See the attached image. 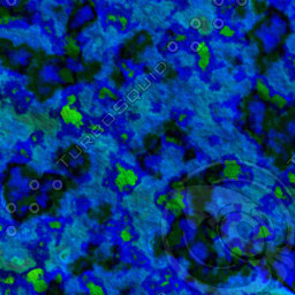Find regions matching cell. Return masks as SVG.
<instances>
[{"label": "cell", "mask_w": 295, "mask_h": 295, "mask_svg": "<svg viewBox=\"0 0 295 295\" xmlns=\"http://www.w3.org/2000/svg\"><path fill=\"white\" fill-rule=\"evenodd\" d=\"M241 174V167L239 165H227L225 166L224 171H222V175L225 178H232V179H236V177H239Z\"/></svg>", "instance_id": "6da1fadb"}, {"label": "cell", "mask_w": 295, "mask_h": 295, "mask_svg": "<svg viewBox=\"0 0 295 295\" xmlns=\"http://www.w3.org/2000/svg\"><path fill=\"white\" fill-rule=\"evenodd\" d=\"M44 276V270L42 268H34L27 273V281L28 283H36L37 280L42 279Z\"/></svg>", "instance_id": "7a4b0ae2"}, {"label": "cell", "mask_w": 295, "mask_h": 295, "mask_svg": "<svg viewBox=\"0 0 295 295\" xmlns=\"http://www.w3.org/2000/svg\"><path fill=\"white\" fill-rule=\"evenodd\" d=\"M66 45H65V51L66 53H68L69 55H75V54H79L80 53V47L76 45L75 40L72 38V37H66Z\"/></svg>", "instance_id": "3957f363"}, {"label": "cell", "mask_w": 295, "mask_h": 295, "mask_svg": "<svg viewBox=\"0 0 295 295\" xmlns=\"http://www.w3.org/2000/svg\"><path fill=\"white\" fill-rule=\"evenodd\" d=\"M256 89H257V91H258L261 98L264 99V100H270V91H269L268 87H266L264 83H262V80H261V79L257 80Z\"/></svg>", "instance_id": "277c9868"}, {"label": "cell", "mask_w": 295, "mask_h": 295, "mask_svg": "<svg viewBox=\"0 0 295 295\" xmlns=\"http://www.w3.org/2000/svg\"><path fill=\"white\" fill-rule=\"evenodd\" d=\"M86 288L89 291L90 295H105L104 294L103 288H101V286L96 285V284L92 283V281H88V283L86 284Z\"/></svg>", "instance_id": "5b68a950"}, {"label": "cell", "mask_w": 295, "mask_h": 295, "mask_svg": "<svg viewBox=\"0 0 295 295\" xmlns=\"http://www.w3.org/2000/svg\"><path fill=\"white\" fill-rule=\"evenodd\" d=\"M47 283L44 280V279H39V280H37L36 283H34L32 284V288H34V291L37 293V294H42V293H44L46 290H47Z\"/></svg>", "instance_id": "8992f818"}, {"label": "cell", "mask_w": 295, "mask_h": 295, "mask_svg": "<svg viewBox=\"0 0 295 295\" xmlns=\"http://www.w3.org/2000/svg\"><path fill=\"white\" fill-rule=\"evenodd\" d=\"M72 106H69V105H65L62 108H61V111H60V115H61V118H62V120H64V122L65 123H72V121H70V112H72Z\"/></svg>", "instance_id": "52a82bcc"}, {"label": "cell", "mask_w": 295, "mask_h": 295, "mask_svg": "<svg viewBox=\"0 0 295 295\" xmlns=\"http://www.w3.org/2000/svg\"><path fill=\"white\" fill-rule=\"evenodd\" d=\"M137 181H138V175L131 168L127 170V183L129 186H135Z\"/></svg>", "instance_id": "ba28073f"}, {"label": "cell", "mask_w": 295, "mask_h": 295, "mask_svg": "<svg viewBox=\"0 0 295 295\" xmlns=\"http://www.w3.org/2000/svg\"><path fill=\"white\" fill-rule=\"evenodd\" d=\"M270 100H271L272 104H274L278 108H284V107L286 106V104H287L286 99L283 98L280 95H274L272 98H270Z\"/></svg>", "instance_id": "9c48e42d"}, {"label": "cell", "mask_w": 295, "mask_h": 295, "mask_svg": "<svg viewBox=\"0 0 295 295\" xmlns=\"http://www.w3.org/2000/svg\"><path fill=\"white\" fill-rule=\"evenodd\" d=\"M59 75H60V77H61L65 82H69V81L73 80V74H72V72H70L69 69H67V68L61 69L60 73H59Z\"/></svg>", "instance_id": "30bf717a"}, {"label": "cell", "mask_w": 295, "mask_h": 295, "mask_svg": "<svg viewBox=\"0 0 295 295\" xmlns=\"http://www.w3.org/2000/svg\"><path fill=\"white\" fill-rule=\"evenodd\" d=\"M120 239H121L123 242H128V241L131 240V234L129 233V231L122 229V231H120Z\"/></svg>", "instance_id": "8fae6325"}, {"label": "cell", "mask_w": 295, "mask_h": 295, "mask_svg": "<svg viewBox=\"0 0 295 295\" xmlns=\"http://www.w3.org/2000/svg\"><path fill=\"white\" fill-rule=\"evenodd\" d=\"M49 227H50V229H52V231H58V229H60V228L62 227V224H61V221H59V220H51V221L49 222Z\"/></svg>", "instance_id": "7c38bea8"}, {"label": "cell", "mask_w": 295, "mask_h": 295, "mask_svg": "<svg viewBox=\"0 0 295 295\" xmlns=\"http://www.w3.org/2000/svg\"><path fill=\"white\" fill-rule=\"evenodd\" d=\"M220 35H222L225 37H232L234 35V31L229 27H222L220 30Z\"/></svg>", "instance_id": "4fadbf2b"}, {"label": "cell", "mask_w": 295, "mask_h": 295, "mask_svg": "<svg viewBox=\"0 0 295 295\" xmlns=\"http://www.w3.org/2000/svg\"><path fill=\"white\" fill-rule=\"evenodd\" d=\"M209 62H210V57H207V58H201L199 61H198L199 68H201L202 70H205L206 67H207V65H209Z\"/></svg>", "instance_id": "5bb4252c"}, {"label": "cell", "mask_w": 295, "mask_h": 295, "mask_svg": "<svg viewBox=\"0 0 295 295\" xmlns=\"http://www.w3.org/2000/svg\"><path fill=\"white\" fill-rule=\"evenodd\" d=\"M6 234L8 235V236H14V235H16V233H17V231H16V227H14V226H8L7 228H6Z\"/></svg>", "instance_id": "9a60e30c"}, {"label": "cell", "mask_w": 295, "mask_h": 295, "mask_svg": "<svg viewBox=\"0 0 295 295\" xmlns=\"http://www.w3.org/2000/svg\"><path fill=\"white\" fill-rule=\"evenodd\" d=\"M66 101H67V105H69V106L74 105V104L76 103V96H75L74 94L68 95V96L66 97Z\"/></svg>", "instance_id": "2e32d148"}, {"label": "cell", "mask_w": 295, "mask_h": 295, "mask_svg": "<svg viewBox=\"0 0 295 295\" xmlns=\"http://www.w3.org/2000/svg\"><path fill=\"white\" fill-rule=\"evenodd\" d=\"M100 92H104L106 96L111 97V98L113 99V100H115V99H116V97L113 95V92H112V91H111L108 88H101V89H100Z\"/></svg>", "instance_id": "e0dca14e"}, {"label": "cell", "mask_w": 295, "mask_h": 295, "mask_svg": "<svg viewBox=\"0 0 295 295\" xmlns=\"http://www.w3.org/2000/svg\"><path fill=\"white\" fill-rule=\"evenodd\" d=\"M118 21L121 23V29H122V30H125V29L127 28V24H128V20H127L125 16H119Z\"/></svg>", "instance_id": "ac0fdd59"}, {"label": "cell", "mask_w": 295, "mask_h": 295, "mask_svg": "<svg viewBox=\"0 0 295 295\" xmlns=\"http://www.w3.org/2000/svg\"><path fill=\"white\" fill-rule=\"evenodd\" d=\"M70 256V250H68V249H65L61 254H60V258H61V261H66V259H68V257Z\"/></svg>", "instance_id": "d6986e66"}, {"label": "cell", "mask_w": 295, "mask_h": 295, "mask_svg": "<svg viewBox=\"0 0 295 295\" xmlns=\"http://www.w3.org/2000/svg\"><path fill=\"white\" fill-rule=\"evenodd\" d=\"M167 202V195H165V194H162V195H159L158 198H157V204H164V203H166Z\"/></svg>", "instance_id": "ffe728a7"}, {"label": "cell", "mask_w": 295, "mask_h": 295, "mask_svg": "<svg viewBox=\"0 0 295 295\" xmlns=\"http://www.w3.org/2000/svg\"><path fill=\"white\" fill-rule=\"evenodd\" d=\"M6 210L9 212V213H14L16 211V205L14 203H8L7 206H6Z\"/></svg>", "instance_id": "44dd1931"}, {"label": "cell", "mask_w": 295, "mask_h": 295, "mask_svg": "<svg viewBox=\"0 0 295 295\" xmlns=\"http://www.w3.org/2000/svg\"><path fill=\"white\" fill-rule=\"evenodd\" d=\"M274 194H276V196L278 197V198H284V193H283V190H281L280 187H277V188L274 189Z\"/></svg>", "instance_id": "7402d4cb"}, {"label": "cell", "mask_w": 295, "mask_h": 295, "mask_svg": "<svg viewBox=\"0 0 295 295\" xmlns=\"http://www.w3.org/2000/svg\"><path fill=\"white\" fill-rule=\"evenodd\" d=\"M29 187H30V189H32V190H36V189L39 187V183H38V181H36V180H32V181L30 182Z\"/></svg>", "instance_id": "603a6c76"}, {"label": "cell", "mask_w": 295, "mask_h": 295, "mask_svg": "<svg viewBox=\"0 0 295 295\" xmlns=\"http://www.w3.org/2000/svg\"><path fill=\"white\" fill-rule=\"evenodd\" d=\"M29 207H30V211H31L32 213L37 212V211H38V209H39V206H38V204H37V203H31Z\"/></svg>", "instance_id": "cb8c5ba5"}, {"label": "cell", "mask_w": 295, "mask_h": 295, "mask_svg": "<svg viewBox=\"0 0 295 295\" xmlns=\"http://www.w3.org/2000/svg\"><path fill=\"white\" fill-rule=\"evenodd\" d=\"M126 73H127V76H128L129 79H133V77L135 76V70H134L133 68H130V67L126 70Z\"/></svg>", "instance_id": "d4e9b609"}, {"label": "cell", "mask_w": 295, "mask_h": 295, "mask_svg": "<svg viewBox=\"0 0 295 295\" xmlns=\"http://www.w3.org/2000/svg\"><path fill=\"white\" fill-rule=\"evenodd\" d=\"M54 280H55V283H58V284L62 283V280H64L62 274H61L60 272H59V273H57V274H55V277H54Z\"/></svg>", "instance_id": "484cf974"}, {"label": "cell", "mask_w": 295, "mask_h": 295, "mask_svg": "<svg viewBox=\"0 0 295 295\" xmlns=\"http://www.w3.org/2000/svg\"><path fill=\"white\" fill-rule=\"evenodd\" d=\"M107 18H108L110 21H112V22H115V21H118L119 16H115L114 14H108V15H107Z\"/></svg>", "instance_id": "4316f807"}, {"label": "cell", "mask_w": 295, "mask_h": 295, "mask_svg": "<svg viewBox=\"0 0 295 295\" xmlns=\"http://www.w3.org/2000/svg\"><path fill=\"white\" fill-rule=\"evenodd\" d=\"M233 253H235V254H238V255H241L242 254V249L240 248V247H233L232 249H231Z\"/></svg>", "instance_id": "83f0119b"}, {"label": "cell", "mask_w": 295, "mask_h": 295, "mask_svg": "<svg viewBox=\"0 0 295 295\" xmlns=\"http://www.w3.org/2000/svg\"><path fill=\"white\" fill-rule=\"evenodd\" d=\"M14 281H15V280H14V278H13V277H8L6 280H3V283H5V284H7V285H9V286H10L12 284H14Z\"/></svg>", "instance_id": "f1b7e54d"}, {"label": "cell", "mask_w": 295, "mask_h": 295, "mask_svg": "<svg viewBox=\"0 0 295 295\" xmlns=\"http://www.w3.org/2000/svg\"><path fill=\"white\" fill-rule=\"evenodd\" d=\"M186 39H187V37H186L185 35H177V36H175V40H178V42L186 40Z\"/></svg>", "instance_id": "f546056e"}, {"label": "cell", "mask_w": 295, "mask_h": 295, "mask_svg": "<svg viewBox=\"0 0 295 295\" xmlns=\"http://www.w3.org/2000/svg\"><path fill=\"white\" fill-rule=\"evenodd\" d=\"M73 126H74V128H75V129H77V130H79L81 127H83V121H79V122H75Z\"/></svg>", "instance_id": "4dcf8cb0"}, {"label": "cell", "mask_w": 295, "mask_h": 295, "mask_svg": "<svg viewBox=\"0 0 295 295\" xmlns=\"http://www.w3.org/2000/svg\"><path fill=\"white\" fill-rule=\"evenodd\" d=\"M288 179H290V181L292 182V183H295V175L294 174H290L288 175Z\"/></svg>", "instance_id": "1f68e13d"}, {"label": "cell", "mask_w": 295, "mask_h": 295, "mask_svg": "<svg viewBox=\"0 0 295 295\" xmlns=\"http://www.w3.org/2000/svg\"><path fill=\"white\" fill-rule=\"evenodd\" d=\"M5 295H13V293H12V290H10L9 287H7V288L5 290Z\"/></svg>", "instance_id": "d6a6232c"}, {"label": "cell", "mask_w": 295, "mask_h": 295, "mask_svg": "<svg viewBox=\"0 0 295 295\" xmlns=\"http://www.w3.org/2000/svg\"><path fill=\"white\" fill-rule=\"evenodd\" d=\"M121 66H122V68H123V69H125V70H127V69H128V68H129V67H128V66H127V64H122V65H121Z\"/></svg>", "instance_id": "836d02e7"}, {"label": "cell", "mask_w": 295, "mask_h": 295, "mask_svg": "<svg viewBox=\"0 0 295 295\" xmlns=\"http://www.w3.org/2000/svg\"><path fill=\"white\" fill-rule=\"evenodd\" d=\"M185 118H186V115H185V114H181V115H180V121H183Z\"/></svg>", "instance_id": "e575fe53"}, {"label": "cell", "mask_w": 295, "mask_h": 295, "mask_svg": "<svg viewBox=\"0 0 295 295\" xmlns=\"http://www.w3.org/2000/svg\"><path fill=\"white\" fill-rule=\"evenodd\" d=\"M39 246H40V247H44V246H45V242H40Z\"/></svg>", "instance_id": "d590c367"}, {"label": "cell", "mask_w": 295, "mask_h": 295, "mask_svg": "<svg viewBox=\"0 0 295 295\" xmlns=\"http://www.w3.org/2000/svg\"><path fill=\"white\" fill-rule=\"evenodd\" d=\"M293 290L295 291V281H294V287H293Z\"/></svg>", "instance_id": "8d00e7d4"}]
</instances>
